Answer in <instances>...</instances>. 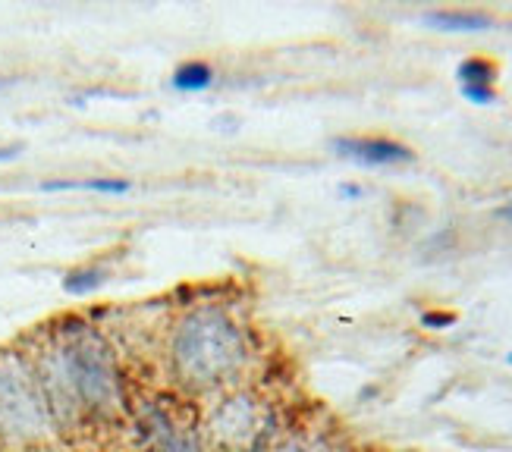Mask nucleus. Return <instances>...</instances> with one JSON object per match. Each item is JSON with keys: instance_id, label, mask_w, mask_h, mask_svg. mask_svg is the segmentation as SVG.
<instances>
[{"instance_id": "1", "label": "nucleus", "mask_w": 512, "mask_h": 452, "mask_svg": "<svg viewBox=\"0 0 512 452\" xmlns=\"http://www.w3.org/2000/svg\"><path fill=\"white\" fill-rule=\"evenodd\" d=\"M32 368L57 431L126 412L129 396L117 352L92 324L70 321L57 327L51 343L32 358Z\"/></svg>"}, {"instance_id": "2", "label": "nucleus", "mask_w": 512, "mask_h": 452, "mask_svg": "<svg viewBox=\"0 0 512 452\" xmlns=\"http://www.w3.org/2000/svg\"><path fill=\"white\" fill-rule=\"evenodd\" d=\"M252 361V336L217 302L186 308L167 339V368L192 396L230 390Z\"/></svg>"}, {"instance_id": "3", "label": "nucleus", "mask_w": 512, "mask_h": 452, "mask_svg": "<svg viewBox=\"0 0 512 452\" xmlns=\"http://www.w3.org/2000/svg\"><path fill=\"white\" fill-rule=\"evenodd\" d=\"M54 431L32 358L0 352V440L10 446H38Z\"/></svg>"}, {"instance_id": "4", "label": "nucleus", "mask_w": 512, "mask_h": 452, "mask_svg": "<svg viewBox=\"0 0 512 452\" xmlns=\"http://www.w3.org/2000/svg\"><path fill=\"white\" fill-rule=\"evenodd\" d=\"M271 415L252 390L224 393L205 418L202 440L214 452H261L271 443Z\"/></svg>"}, {"instance_id": "5", "label": "nucleus", "mask_w": 512, "mask_h": 452, "mask_svg": "<svg viewBox=\"0 0 512 452\" xmlns=\"http://www.w3.org/2000/svg\"><path fill=\"white\" fill-rule=\"evenodd\" d=\"M139 452H205L202 431L180 421L164 405H148L139 415Z\"/></svg>"}, {"instance_id": "6", "label": "nucleus", "mask_w": 512, "mask_h": 452, "mask_svg": "<svg viewBox=\"0 0 512 452\" xmlns=\"http://www.w3.org/2000/svg\"><path fill=\"white\" fill-rule=\"evenodd\" d=\"M333 151L359 167H399V164L415 161V154L403 142L377 139V135H346V139H333Z\"/></svg>"}, {"instance_id": "7", "label": "nucleus", "mask_w": 512, "mask_h": 452, "mask_svg": "<svg viewBox=\"0 0 512 452\" xmlns=\"http://www.w3.org/2000/svg\"><path fill=\"white\" fill-rule=\"evenodd\" d=\"M425 22L440 32H487L494 26V16L484 10H431L425 13Z\"/></svg>"}, {"instance_id": "8", "label": "nucleus", "mask_w": 512, "mask_h": 452, "mask_svg": "<svg viewBox=\"0 0 512 452\" xmlns=\"http://www.w3.org/2000/svg\"><path fill=\"white\" fill-rule=\"evenodd\" d=\"M41 192H95V195H126L132 183L123 176H88V179H44Z\"/></svg>"}, {"instance_id": "9", "label": "nucleus", "mask_w": 512, "mask_h": 452, "mask_svg": "<svg viewBox=\"0 0 512 452\" xmlns=\"http://www.w3.org/2000/svg\"><path fill=\"white\" fill-rule=\"evenodd\" d=\"M217 82V70L205 60H186L170 73V88L180 95H202Z\"/></svg>"}, {"instance_id": "10", "label": "nucleus", "mask_w": 512, "mask_h": 452, "mask_svg": "<svg viewBox=\"0 0 512 452\" xmlns=\"http://www.w3.org/2000/svg\"><path fill=\"white\" fill-rule=\"evenodd\" d=\"M456 79L462 88H494L497 82V63L487 57H469L459 63Z\"/></svg>"}, {"instance_id": "11", "label": "nucleus", "mask_w": 512, "mask_h": 452, "mask_svg": "<svg viewBox=\"0 0 512 452\" xmlns=\"http://www.w3.org/2000/svg\"><path fill=\"white\" fill-rule=\"evenodd\" d=\"M271 452H343L337 440H330L327 434H311V431H299L289 434L286 440H280L277 446H271Z\"/></svg>"}, {"instance_id": "12", "label": "nucleus", "mask_w": 512, "mask_h": 452, "mask_svg": "<svg viewBox=\"0 0 512 452\" xmlns=\"http://www.w3.org/2000/svg\"><path fill=\"white\" fill-rule=\"evenodd\" d=\"M107 283V270L104 267H76L70 274L63 277V292H70V296H92L101 286Z\"/></svg>"}, {"instance_id": "13", "label": "nucleus", "mask_w": 512, "mask_h": 452, "mask_svg": "<svg viewBox=\"0 0 512 452\" xmlns=\"http://www.w3.org/2000/svg\"><path fill=\"white\" fill-rule=\"evenodd\" d=\"M421 324L431 327V330H447L456 324V314L453 311H425L421 314Z\"/></svg>"}, {"instance_id": "14", "label": "nucleus", "mask_w": 512, "mask_h": 452, "mask_svg": "<svg viewBox=\"0 0 512 452\" xmlns=\"http://www.w3.org/2000/svg\"><path fill=\"white\" fill-rule=\"evenodd\" d=\"M462 95L469 98L472 104H494L497 101V88H462Z\"/></svg>"}, {"instance_id": "15", "label": "nucleus", "mask_w": 512, "mask_h": 452, "mask_svg": "<svg viewBox=\"0 0 512 452\" xmlns=\"http://www.w3.org/2000/svg\"><path fill=\"white\" fill-rule=\"evenodd\" d=\"M16 157H19V145H7V148H0V164L16 161Z\"/></svg>"}, {"instance_id": "16", "label": "nucleus", "mask_w": 512, "mask_h": 452, "mask_svg": "<svg viewBox=\"0 0 512 452\" xmlns=\"http://www.w3.org/2000/svg\"><path fill=\"white\" fill-rule=\"evenodd\" d=\"M340 195H346V198H362V186H340Z\"/></svg>"}, {"instance_id": "17", "label": "nucleus", "mask_w": 512, "mask_h": 452, "mask_svg": "<svg viewBox=\"0 0 512 452\" xmlns=\"http://www.w3.org/2000/svg\"><path fill=\"white\" fill-rule=\"evenodd\" d=\"M497 214H500L503 220H509V223H512V201H509V205H503V208H500Z\"/></svg>"}, {"instance_id": "18", "label": "nucleus", "mask_w": 512, "mask_h": 452, "mask_svg": "<svg viewBox=\"0 0 512 452\" xmlns=\"http://www.w3.org/2000/svg\"><path fill=\"white\" fill-rule=\"evenodd\" d=\"M4 85H7V82H4V79H0V88H4Z\"/></svg>"}, {"instance_id": "19", "label": "nucleus", "mask_w": 512, "mask_h": 452, "mask_svg": "<svg viewBox=\"0 0 512 452\" xmlns=\"http://www.w3.org/2000/svg\"><path fill=\"white\" fill-rule=\"evenodd\" d=\"M73 452H88V449H73Z\"/></svg>"}, {"instance_id": "20", "label": "nucleus", "mask_w": 512, "mask_h": 452, "mask_svg": "<svg viewBox=\"0 0 512 452\" xmlns=\"http://www.w3.org/2000/svg\"><path fill=\"white\" fill-rule=\"evenodd\" d=\"M509 365H512V355H509Z\"/></svg>"}]
</instances>
